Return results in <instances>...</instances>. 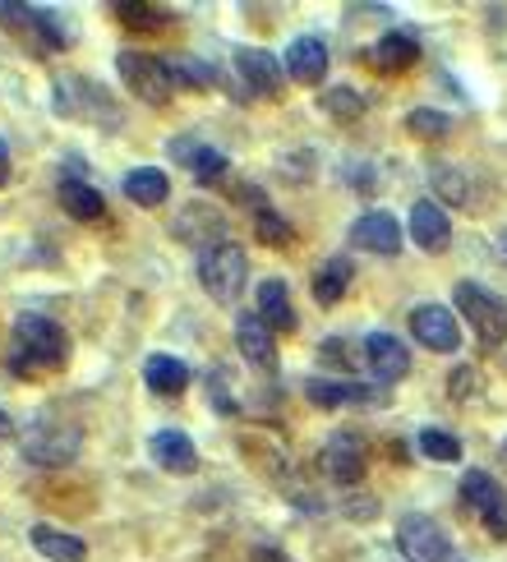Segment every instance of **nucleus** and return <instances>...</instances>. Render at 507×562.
Here are the masks:
<instances>
[{"mask_svg":"<svg viewBox=\"0 0 507 562\" xmlns=\"http://www.w3.org/2000/svg\"><path fill=\"white\" fill-rule=\"evenodd\" d=\"M351 277H356L351 259H328L314 272V300L318 304H337L346 291H351Z\"/></svg>","mask_w":507,"mask_h":562,"instance_id":"27","label":"nucleus"},{"mask_svg":"<svg viewBox=\"0 0 507 562\" xmlns=\"http://www.w3.org/2000/svg\"><path fill=\"white\" fill-rule=\"evenodd\" d=\"M115 69H121L125 88L134 92L138 102H148V106H167L171 102L176 83H171V69H167V60H161V56L121 52V56H115Z\"/></svg>","mask_w":507,"mask_h":562,"instance_id":"6","label":"nucleus"},{"mask_svg":"<svg viewBox=\"0 0 507 562\" xmlns=\"http://www.w3.org/2000/svg\"><path fill=\"white\" fill-rule=\"evenodd\" d=\"M282 65H286V75H291L295 83L318 88V83H323V75H328V42H323V37H314V33L295 37V42L286 46Z\"/></svg>","mask_w":507,"mask_h":562,"instance_id":"14","label":"nucleus"},{"mask_svg":"<svg viewBox=\"0 0 507 562\" xmlns=\"http://www.w3.org/2000/svg\"><path fill=\"white\" fill-rule=\"evenodd\" d=\"M351 245L369 254H397L402 249V222L392 213H364L351 222Z\"/></svg>","mask_w":507,"mask_h":562,"instance_id":"16","label":"nucleus"},{"mask_svg":"<svg viewBox=\"0 0 507 562\" xmlns=\"http://www.w3.org/2000/svg\"><path fill=\"white\" fill-rule=\"evenodd\" d=\"M323 475L333 484H360L364 480V442L356 434H333L323 442Z\"/></svg>","mask_w":507,"mask_h":562,"instance_id":"12","label":"nucleus"},{"mask_svg":"<svg viewBox=\"0 0 507 562\" xmlns=\"http://www.w3.org/2000/svg\"><path fill=\"white\" fill-rule=\"evenodd\" d=\"M318 106L328 111L333 121H360V115H364V106H369V102L360 98L356 88H328V92H323V98H318Z\"/></svg>","mask_w":507,"mask_h":562,"instance_id":"30","label":"nucleus"},{"mask_svg":"<svg viewBox=\"0 0 507 562\" xmlns=\"http://www.w3.org/2000/svg\"><path fill=\"white\" fill-rule=\"evenodd\" d=\"M69 364V337L56 318L46 314H19L14 318V350H10V369L19 379H42Z\"/></svg>","mask_w":507,"mask_h":562,"instance_id":"1","label":"nucleus"},{"mask_svg":"<svg viewBox=\"0 0 507 562\" xmlns=\"http://www.w3.org/2000/svg\"><path fill=\"white\" fill-rule=\"evenodd\" d=\"M19 448L33 465H69L83 448V434H79V425H65V419H33V425L23 429Z\"/></svg>","mask_w":507,"mask_h":562,"instance_id":"5","label":"nucleus"},{"mask_svg":"<svg viewBox=\"0 0 507 562\" xmlns=\"http://www.w3.org/2000/svg\"><path fill=\"white\" fill-rule=\"evenodd\" d=\"M259 318L272 327H282V333H295V304H291V291H286V281L282 277H268L263 286H259Z\"/></svg>","mask_w":507,"mask_h":562,"instance_id":"23","label":"nucleus"},{"mask_svg":"<svg viewBox=\"0 0 507 562\" xmlns=\"http://www.w3.org/2000/svg\"><path fill=\"white\" fill-rule=\"evenodd\" d=\"M5 184H10V148L0 144V190H5Z\"/></svg>","mask_w":507,"mask_h":562,"instance_id":"38","label":"nucleus"},{"mask_svg":"<svg viewBox=\"0 0 507 562\" xmlns=\"http://www.w3.org/2000/svg\"><path fill=\"white\" fill-rule=\"evenodd\" d=\"M397 544L410 562H443L448 558V530L425 512H410L397 526Z\"/></svg>","mask_w":507,"mask_h":562,"instance_id":"10","label":"nucleus"},{"mask_svg":"<svg viewBox=\"0 0 507 562\" xmlns=\"http://www.w3.org/2000/svg\"><path fill=\"white\" fill-rule=\"evenodd\" d=\"M52 106H56V115H65V121H98V125H106V130H121V106L106 98L102 83H92V79H83V75L56 79Z\"/></svg>","mask_w":507,"mask_h":562,"instance_id":"2","label":"nucleus"},{"mask_svg":"<svg viewBox=\"0 0 507 562\" xmlns=\"http://www.w3.org/2000/svg\"><path fill=\"white\" fill-rule=\"evenodd\" d=\"M0 438H14V419L5 411H0Z\"/></svg>","mask_w":507,"mask_h":562,"instance_id":"39","label":"nucleus"},{"mask_svg":"<svg viewBox=\"0 0 507 562\" xmlns=\"http://www.w3.org/2000/svg\"><path fill=\"white\" fill-rule=\"evenodd\" d=\"M318 364H333V369H351L356 356H346V341L341 337H328L318 346Z\"/></svg>","mask_w":507,"mask_h":562,"instance_id":"36","label":"nucleus"},{"mask_svg":"<svg viewBox=\"0 0 507 562\" xmlns=\"http://www.w3.org/2000/svg\"><path fill=\"white\" fill-rule=\"evenodd\" d=\"M475 392H480V369L475 364H457L448 373V396L452 402H466V396H475Z\"/></svg>","mask_w":507,"mask_h":562,"instance_id":"35","label":"nucleus"},{"mask_svg":"<svg viewBox=\"0 0 507 562\" xmlns=\"http://www.w3.org/2000/svg\"><path fill=\"white\" fill-rule=\"evenodd\" d=\"M222 231H226L222 213L207 203H190L176 217V240H184V245H207V236H213V245H222Z\"/></svg>","mask_w":507,"mask_h":562,"instance_id":"21","label":"nucleus"},{"mask_svg":"<svg viewBox=\"0 0 507 562\" xmlns=\"http://www.w3.org/2000/svg\"><path fill=\"white\" fill-rule=\"evenodd\" d=\"M148 452H153V461H157L167 475H194V471H199V448L190 442V434H184V429H161V434H153Z\"/></svg>","mask_w":507,"mask_h":562,"instance_id":"15","label":"nucleus"},{"mask_svg":"<svg viewBox=\"0 0 507 562\" xmlns=\"http://www.w3.org/2000/svg\"><path fill=\"white\" fill-rule=\"evenodd\" d=\"M433 184H438V194H443L448 203H457V207H475L471 180H466V176H457L452 161H433Z\"/></svg>","mask_w":507,"mask_h":562,"instance_id":"28","label":"nucleus"},{"mask_svg":"<svg viewBox=\"0 0 507 562\" xmlns=\"http://www.w3.org/2000/svg\"><path fill=\"white\" fill-rule=\"evenodd\" d=\"M406 130H410L415 138H443V134L452 130V115H448V111H433V106H415V111L406 115Z\"/></svg>","mask_w":507,"mask_h":562,"instance_id":"33","label":"nucleus"},{"mask_svg":"<svg viewBox=\"0 0 507 562\" xmlns=\"http://www.w3.org/2000/svg\"><path fill=\"white\" fill-rule=\"evenodd\" d=\"M254 236H259L263 245H272V249H277V245H291L295 231H291V222L277 217L268 203H259V207H254Z\"/></svg>","mask_w":507,"mask_h":562,"instance_id":"32","label":"nucleus"},{"mask_svg":"<svg viewBox=\"0 0 507 562\" xmlns=\"http://www.w3.org/2000/svg\"><path fill=\"white\" fill-rule=\"evenodd\" d=\"M60 207L75 222H102L106 199L92 190V184H83V180H60Z\"/></svg>","mask_w":507,"mask_h":562,"instance_id":"26","label":"nucleus"},{"mask_svg":"<svg viewBox=\"0 0 507 562\" xmlns=\"http://www.w3.org/2000/svg\"><path fill=\"white\" fill-rule=\"evenodd\" d=\"M420 452L429 461H461V442L448 429H425L420 434Z\"/></svg>","mask_w":507,"mask_h":562,"instance_id":"34","label":"nucleus"},{"mask_svg":"<svg viewBox=\"0 0 507 562\" xmlns=\"http://www.w3.org/2000/svg\"><path fill=\"white\" fill-rule=\"evenodd\" d=\"M125 199L138 207H161L171 199V176L161 167H134L125 176Z\"/></svg>","mask_w":507,"mask_h":562,"instance_id":"24","label":"nucleus"},{"mask_svg":"<svg viewBox=\"0 0 507 562\" xmlns=\"http://www.w3.org/2000/svg\"><path fill=\"white\" fill-rule=\"evenodd\" d=\"M171 157H176V161H184V167L194 171V180H199V184H213V180H222V176H226V167H230L226 153H217V148L199 144L194 134L176 138V144H171Z\"/></svg>","mask_w":507,"mask_h":562,"instance_id":"19","label":"nucleus"},{"mask_svg":"<svg viewBox=\"0 0 507 562\" xmlns=\"http://www.w3.org/2000/svg\"><path fill=\"white\" fill-rule=\"evenodd\" d=\"M364 56L374 69H383V75H402V69H410L415 60H420V42H415L410 33H383Z\"/></svg>","mask_w":507,"mask_h":562,"instance_id":"20","label":"nucleus"},{"mask_svg":"<svg viewBox=\"0 0 507 562\" xmlns=\"http://www.w3.org/2000/svg\"><path fill=\"white\" fill-rule=\"evenodd\" d=\"M236 75H240V98H282V56L263 52V46H240Z\"/></svg>","mask_w":507,"mask_h":562,"instance_id":"8","label":"nucleus"},{"mask_svg":"<svg viewBox=\"0 0 507 562\" xmlns=\"http://www.w3.org/2000/svg\"><path fill=\"white\" fill-rule=\"evenodd\" d=\"M498 254H503V259H507V236H503V240H498Z\"/></svg>","mask_w":507,"mask_h":562,"instance_id":"40","label":"nucleus"},{"mask_svg":"<svg viewBox=\"0 0 507 562\" xmlns=\"http://www.w3.org/2000/svg\"><path fill=\"white\" fill-rule=\"evenodd\" d=\"M503 465H507V442H503Z\"/></svg>","mask_w":507,"mask_h":562,"instance_id":"41","label":"nucleus"},{"mask_svg":"<svg viewBox=\"0 0 507 562\" xmlns=\"http://www.w3.org/2000/svg\"><path fill=\"white\" fill-rule=\"evenodd\" d=\"M144 383L157 392V396H180L190 387V364L176 360V356H153L144 364Z\"/></svg>","mask_w":507,"mask_h":562,"instance_id":"25","label":"nucleus"},{"mask_svg":"<svg viewBox=\"0 0 507 562\" xmlns=\"http://www.w3.org/2000/svg\"><path fill=\"white\" fill-rule=\"evenodd\" d=\"M364 360H369V369H374V379L383 387L402 383L410 373V350H406L402 337H392V333H369L364 337Z\"/></svg>","mask_w":507,"mask_h":562,"instance_id":"13","label":"nucleus"},{"mask_svg":"<svg viewBox=\"0 0 507 562\" xmlns=\"http://www.w3.org/2000/svg\"><path fill=\"white\" fill-rule=\"evenodd\" d=\"M245 277H249V259L236 240H222V245H207L203 259H199V281L203 291L213 295L217 304H236L245 291Z\"/></svg>","mask_w":507,"mask_h":562,"instance_id":"4","label":"nucleus"},{"mask_svg":"<svg viewBox=\"0 0 507 562\" xmlns=\"http://www.w3.org/2000/svg\"><path fill=\"white\" fill-rule=\"evenodd\" d=\"M410 337L420 346H429V350H457L461 346V323H457V314L448 310V304L425 300V304L410 310Z\"/></svg>","mask_w":507,"mask_h":562,"instance_id":"11","label":"nucleus"},{"mask_svg":"<svg viewBox=\"0 0 507 562\" xmlns=\"http://www.w3.org/2000/svg\"><path fill=\"white\" fill-rule=\"evenodd\" d=\"M305 396L323 411H337V406H387L392 402V387L383 383H333V379H309Z\"/></svg>","mask_w":507,"mask_h":562,"instance_id":"9","label":"nucleus"},{"mask_svg":"<svg viewBox=\"0 0 507 562\" xmlns=\"http://www.w3.org/2000/svg\"><path fill=\"white\" fill-rule=\"evenodd\" d=\"M29 540H33V549H37L46 562H83V558H88V549H83L79 535H69V530H60V526H46V521H37V526L29 530Z\"/></svg>","mask_w":507,"mask_h":562,"instance_id":"22","label":"nucleus"},{"mask_svg":"<svg viewBox=\"0 0 507 562\" xmlns=\"http://www.w3.org/2000/svg\"><path fill=\"white\" fill-rule=\"evenodd\" d=\"M457 494H461V507L471 512V517L494 535V540H507V498H503V488L494 475H484V471H466L457 484Z\"/></svg>","mask_w":507,"mask_h":562,"instance_id":"7","label":"nucleus"},{"mask_svg":"<svg viewBox=\"0 0 507 562\" xmlns=\"http://www.w3.org/2000/svg\"><path fill=\"white\" fill-rule=\"evenodd\" d=\"M167 69H171V83H176V88H207V83L217 79V69L203 65V60H194V56H171Z\"/></svg>","mask_w":507,"mask_h":562,"instance_id":"31","label":"nucleus"},{"mask_svg":"<svg viewBox=\"0 0 507 562\" xmlns=\"http://www.w3.org/2000/svg\"><path fill=\"white\" fill-rule=\"evenodd\" d=\"M115 14H121V23H129V29H171L176 23L171 10L144 5V0H125V5H115Z\"/></svg>","mask_w":507,"mask_h":562,"instance_id":"29","label":"nucleus"},{"mask_svg":"<svg viewBox=\"0 0 507 562\" xmlns=\"http://www.w3.org/2000/svg\"><path fill=\"white\" fill-rule=\"evenodd\" d=\"M236 346L254 369H272L277 360V333L259 318V314H240L236 318Z\"/></svg>","mask_w":507,"mask_h":562,"instance_id":"18","label":"nucleus"},{"mask_svg":"<svg viewBox=\"0 0 507 562\" xmlns=\"http://www.w3.org/2000/svg\"><path fill=\"white\" fill-rule=\"evenodd\" d=\"M254 562H291L282 549H254Z\"/></svg>","mask_w":507,"mask_h":562,"instance_id":"37","label":"nucleus"},{"mask_svg":"<svg viewBox=\"0 0 507 562\" xmlns=\"http://www.w3.org/2000/svg\"><path fill=\"white\" fill-rule=\"evenodd\" d=\"M457 314H466V327L475 333L480 346H503L507 341V300L484 291L480 281H457L452 291Z\"/></svg>","mask_w":507,"mask_h":562,"instance_id":"3","label":"nucleus"},{"mask_svg":"<svg viewBox=\"0 0 507 562\" xmlns=\"http://www.w3.org/2000/svg\"><path fill=\"white\" fill-rule=\"evenodd\" d=\"M410 240L420 245L425 254H443L452 245V222H448L443 207L429 203V199L415 203L410 207Z\"/></svg>","mask_w":507,"mask_h":562,"instance_id":"17","label":"nucleus"}]
</instances>
